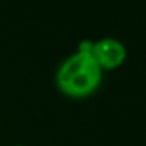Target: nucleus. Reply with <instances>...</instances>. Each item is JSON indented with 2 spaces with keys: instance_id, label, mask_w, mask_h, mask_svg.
I'll return each instance as SVG.
<instances>
[{
  "instance_id": "nucleus-1",
  "label": "nucleus",
  "mask_w": 146,
  "mask_h": 146,
  "mask_svg": "<svg viewBox=\"0 0 146 146\" xmlns=\"http://www.w3.org/2000/svg\"><path fill=\"white\" fill-rule=\"evenodd\" d=\"M102 80V68L91 54L72 52L69 54L55 72L58 90L71 98H86L96 91Z\"/></svg>"
},
{
  "instance_id": "nucleus-2",
  "label": "nucleus",
  "mask_w": 146,
  "mask_h": 146,
  "mask_svg": "<svg viewBox=\"0 0 146 146\" xmlns=\"http://www.w3.org/2000/svg\"><path fill=\"white\" fill-rule=\"evenodd\" d=\"M91 55L104 71V69H115V68L121 66L123 61L126 60L127 50L119 39L107 36V38H101L93 42Z\"/></svg>"
},
{
  "instance_id": "nucleus-3",
  "label": "nucleus",
  "mask_w": 146,
  "mask_h": 146,
  "mask_svg": "<svg viewBox=\"0 0 146 146\" xmlns=\"http://www.w3.org/2000/svg\"><path fill=\"white\" fill-rule=\"evenodd\" d=\"M93 42H94V41H91V39H82V41L79 42V46H77V50H79V52H86V54H91Z\"/></svg>"
},
{
  "instance_id": "nucleus-4",
  "label": "nucleus",
  "mask_w": 146,
  "mask_h": 146,
  "mask_svg": "<svg viewBox=\"0 0 146 146\" xmlns=\"http://www.w3.org/2000/svg\"><path fill=\"white\" fill-rule=\"evenodd\" d=\"M13 146H27V145H24V143H16V145H13Z\"/></svg>"
}]
</instances>
